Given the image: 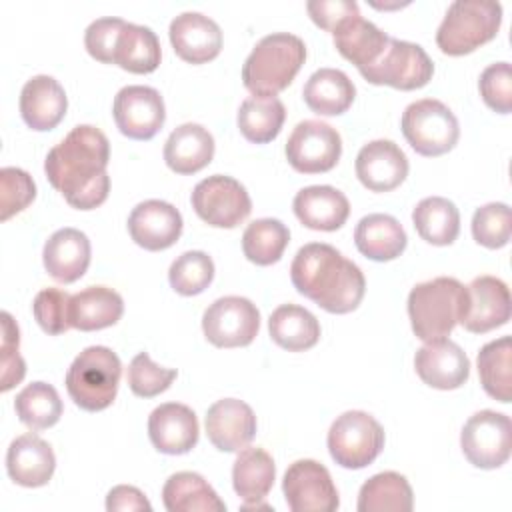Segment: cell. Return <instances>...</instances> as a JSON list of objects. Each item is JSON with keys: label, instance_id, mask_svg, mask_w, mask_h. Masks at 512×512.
<instances>
[{"label": "cell", "instance_id": "cell-17", "mask_svg": "<svg viewBox=\"0 0 512 512\" xmlns=\"http://www.w3.org/2000/svg\"><path fill=\"white\" fill-rule=\"evenodd\" d=\"M182 214L164 200H144L128 216L130 238L144 250H166L182 234Z\"/></svg>", "mask_w": 512, "mask_h": 512}, {"label": "cell", "instance_id": "cell-35", "mask_svg": "<svg viewBox=\"0 0 512 512\" xmlns=\"http://www.w3.org/2000/svg\"><path fill=\"white\" fill-rule=\"evenodd\" d=\"M276 478L272 456L264 448H242L232 466V484L244 504H254L266 498Z\"/></svg>", "mask_w": 512, "mask_h": 512}, {"label": "cell", "instance_id": "cell-11", "mask_svg": "<svg viewBox=\"0 0 512 512\" xmlns=\"http://www.w3.org/2000/svg\"><path fill=\"white\" fill-rule=\"evenodd\" d=\"M200 220L214 228H236L252 212L246 188L232 176L214 174L200 180L190 196Z\"/></svg>", "mask_w": 512, "mask_h": 512}, {"label": "cell", "instance_id": "cell-38", "mask_svg": "<svg viewBox=\"0 0 512 512\" xmlns=\"http://www.w3.org/2000/svg\"><path fill=\"white\" fill-rule=\"evenodd\" d=\"M286 120V108L278 96H248L238 108V128L248 142L274 140Z\"/></svg>", "mask_w": 512, "mask_h": 512}, {"label": "cell", "instance_id": "cell-50", "mask_svg": "<svg viewBox=\"0 0 512 512\" xmlns=\"http://www.w3.org/2000/svg\"><path fill=\"white\" fill-rule=\"evenodd\" d=\"M306 10L312 22L328 32H332L336 24H340L344 18L360 14L358 4L354 0H310L306 4Z\"/></svg>", "mask_w": 512, "mask_h": 512}, {"label": "cell", "instance_id": "cell-42", "mask_svg": "<svg viewBox=\"0 0 512 512\" xmlns=\"http://www.w3.org/2000/svg\"><path fill=\"white\" fill-rule=\"evenodd\" d=\"M214 278V262L202 250H188L180 254L168 270V282L174 292L182 296H196L204 292Z\"/></svg>", "mask_w": 512, "mask_h": 512}, {"label": "cell", "instance_id": "cell-28", "mask_svg": "<svg viewBox=\"0 0 512 512\" xmlns=\"http://www.w3.org/2000/svg\"><path fill=\"white\" fill-rule=\"evenodd\" d=\"M214 148V138L204 126L186 122L170 132L164 144V162L176 174H194L212 162Z\"/></svg>", "mask_w": 512, "mask_h": 512}, {"label": "cell", "instance_id": "cell-22", "mask_svg": "<svg viewBox=\"0 0 512 512\" xmlns=\"http://www.w3.org/2000/svg\"><path fill=\"white\" fill-rule=\"evenodd\" d=\"M168 36L174 52L190 64L210 62L222 50L220 26L200 12L178 14L170 22Z\"/></svg>", "mask_w": 512, "mask_h": 512}, {"label": "cell", "instance_id": "cell-3", "mask_svg": "<svg viewBox=\"0 0 512 512\" xmlns=\"http://www.w3.org/2000/svg\"><path fill=\"white\" fill-rule=\"evenodd\" d=\"M306 60L304 40L274 32L256 42L242 66V82L254 96H276L286 90Z\"/></svg>", "mask_w": 512, "mask_h": 512}, {"label": "cell", "instance_id": "cell-29", "mask_svg": "<svg viewBox=\"0 0 512 512\" xmlns=\"http://www.w3.org/2000/svg\"><path fill=\"white\" fill-rule=\"evenodd\" d=\"M124 314L122 296L108 286H88L70 296V326L82 332H94L114 326Z\"/></svg>", "mask_w": 512, "mask_h": 512}, {"label": "cell", "instance_id": "cell-5", "mask_svg": "<svg viewBox=\"0 0 512 512\" xmlns=\"http://www.w3.org/2000/svg\"><path fill=\"white\" fill-rule=\"evenodd\" d=\"M122 364L108 346H88L66 372V390L76 406L86 412L108 408L118 392Z\"/></svg>", "mask_w": 512, "mask_h": 512}, {"label": "cell", "instance_id": "cell-14", "mask_svg": "<svg viewBox=\"0 0 512 512\" xmlns=\"http://www.w3.org/2000/svg\"><path fill=\"white\" fill-rule=\"evenodd\" d=\"M282 492L292 512H334L340 506L338 490L328 468L310 458L296 460L288 466Z\"/></svg>", "mask_w": 512, "mask_h": 512}, {"label": "cell", "instance_id": "cell-2", "mask_svg": "<svg viewBox=\"0 0 512 512\" xmlns=\"http://www.w3.org/2000/svg\"><path fill=\"white\" fill-rule=\"evenodd\" d=\"M294 288L330 314L358 308L366 292L362 270L324 242L304 244L290 266Z\"/></svg>", "mask_w": 512, "mask_h": 512}, {"label": "cell", "instance_id": "cell-39", "mask_svg": "<svg viewBox=\"0 0 512 512\" xmlns=\"http://www.w3.org/2000/svg\"><path fill=\"white\" fill-rule=\"evenodd\" d=\"M478 376L488 396L508 404L512 398V340L502 336L478 352Z\"/></svg>", "mask_w": 512, "mask_h": 512}, {"label": "cell", "instance_id": "cell-48", "mask_svg": "<svg viewBox=\"0 0 512 512\" xmlns=\"http://www.w3.org/2000/svg\"><path fill=\"white\" fill-rule=\"evenodd\" d=\"M20 332L14 318L8 312H2V384L0 390L8 392L14 388L26 374V362L18 354Z\"/></svg>", "mask_w": 512, "mask_h": 512}, {"label": "cell", "instance_id": "cell-37", "mask_svg": "<svg viewBox=\"0 0 512 512\" xmlns=\"http://www.w3.org/2000/svg\"><path fill=\"white\" fill-rule=\"evenodd\" d=\"M358 512H410L414 494L408 480L398 472H380L368 478L358 492Z\"/></svg>", "mask_w": 512, "mask_h": 512}, {"label": "cell", "instance_id": "cell-8", "mask_svg": "<svg viewBox=\"0 0 512 512\" xmlns=\"http://www.w3.org/2000/svg\"><path fill=\"white\" fill-rule=\"evenodd\" d=\"M326 442L336 464L360 470L380 456L384 448V428L372 414L348 410L332 422Z\"/></svg>", "mask_w": 512, "mask_h": 512}, {"label": "cell", "instance_id": "cell-20", "mask_svg": "<svg viewBox=\"0 0 512 512\" xmlns=\"http://www.w3.org/2000/svg\"><path fill=\"white\" fill-rule=\"evenodd\" d=\"M408 158L392 140H372L356 156V176L372 192H390L408 176Z\"/></svg>", "mask_w": 512, "mask_h": 512}, {"label": "cell", "instance_id": "cell-46", "mask_svg": "<svg viewBox=\"0 0 512 512\" xmlns=\"http://www.w3.org/2000/svg\"><path fill=\"white\" fill-rule=\"evenodd\" d=\"M68 308H70V294L54 286L42 288L36 294L32 304V312L38 326L52 336L64 334L68 328H72L68 320Z\"/></svg>", "mask_w": 512, "mask_h": 512}, {"label": "cell", "instance_id": "cell-36", "mask_svg": "<svg viewBox=\"0 0 512 512\" xmlns=\"http://www.w3.org/2000/svg\"><path fill=\"white\" fill-rule=\"evenodd\" d=\"M412 222L418 236L434 246L452 244L460 232V212L452 200L442 196L422 198L412 210Z\"/></svg>", "mask_w": 512, "mask_h": 512}, {"label": "cell", "instance_id": "cell-19", "mask_svg": "<svg viewBox=\"0 0 512 512\" xmlns=\"http://www.w3.org/2000/svg\"><path fill=\"white\" fill-rule=\"evenodd\" d=\"M198 418L194 410L180 402H164L148 416V436L162 454H186L198 444Z\"/></svg>", "mask_w": 512, "mask_h": 512}, {"label": "cell", "instance_id": "cell-30", "mask_svg": "<svg viewBox=\"0 0 512 512\" xmlns=\"http://www.w3.org/2000/svg\"><path fill=\"white\" fill-rule=\"evenodd\" d=\"M354 242L362 256L374 262H388L406 250L408 236L394 216L376 212L360 218L354 230Z\"/></svg>", "mask_w": 512, "mask_h": 512}, {"label": "cell", "instance_id": "cell-12", "mask_svg": "<svg viewBox=\"0 0 512 512\" xmlns=\"http://www.w3.org/2000/svg\"><path fill=\"white\" fill-rule=\"evenodd\" d=\"M260 330V312L244 296H222L202 316L206 340L218 348L248 346Z\"/></svg>", "mask_w": 512, "mask_h": 512}, {"label": "cell", "instance_id": "cell-24", "mask_svg": "<svg viewBox=\"0 0 512 512\" xmlns=\"http://www.w3.org/2000/svg\"><path fill=\"white\" fill-rule=\"evenodd\" d=\"M90 256L92 248L88 236L70 226L56 230L42 250L46 272L62 284H72L82 278L90 266Z\"/></svg>", "mask_w": 512, "mask_h": 512}, {"label": "cell", "instance_id": "cell-32", "mask_svg": "<svg viewBox=\"0 0 512 512\" xmlns=\"http://www.w3.org/2000/svg\"><path fill=\"white\" fill-rule=\"evenodd\" d=\"M270 338L288 352H304L320 340V322L298 304H282L268 318Z\"/></svg>", "mask_w": 512, "mask_h": 512}, {"label": "cell", "instance_id": "cell-44", "mask_svg": "<svg viewBox=\"0 0 512 512\" xmlns=\"http://www.w3.org/2000/svg\"><path fill=\"white\" fill-rule=\"evenodd\" d=\"M176 376L178 372L174 368H164L152 362L148 352H138L132 358L126 374L130 390L140 398H154L168 390Z\"/></svg>", "mask_w": 512, "mask_h": 512}, {"label": "cell", "instance_id": "cell-10", "mask_svg": "<svg viewBox=\"0 0 512 512\" xmlns=\"http://www.w3.org/2000/svg\"><path fill=\"white\" fill-rule=\"evenodd\" d=\"M460 448L472 466L484 470L500 468L512 452L510 416L496 410L472 414L460 432Z\"/></svg>", "mask_w": 512, "mask_h": 512}, {"label": "cell", "instance_id": "cell-31", "mask_svg": "<svg viewBox=\"0 0 512 512\" xmlns=\"http://www.w3.org/2000/svg\"><path fill=\"white\" fill-rule=\"evenodd\" d=\"M302 98L312 112L320 116H338L352 106L356 86L342 70L320 68L306 80Z\"/></svg>", "mask_w": 512, "mask_h": 512}, {"label": "cell", "instance_id": "cell-47", "mask_svg": "<svg viewBox=\"0 0 512 512\" xmlns=\"http://www.w3.org/2000/svg\"><path fill=\"white\" fill-rule=\"evenodd\" d=\"M480 96L488 108L498 114L512 110V68L508 62H494L486 66L478 80Z\"/></svg>", "mask_w": 512, "mask_h": 512}, {"label": "cell", "instance_id": "cell-15", "mask_svg": "<svg viewBox=\"0 0 512 512\" xmlns=\"http://www.w3.org/2000/svg\"><path fill=\"white\" fill-rule=\"evenodd\" d=\"M112 116L124 136L132 140H150L162 130L166 108L156 88L132 84L120 88L114 96Z\"/></svg>", "mask_w": 512, "mask_h": 512}, {"label": "cell", "instance_id": "cell-23", "mask_svg": "<svg viewBox=\"0 0 512 512\" xmlns=\"http://www.w3.org/2000/svg\"><path fill=\"white\" fill-rule=\"evenodd\" d=\"M68 98L60 82L48 74L32 76L20 92V114L28 128L44 132L56 128L66 116Z\"/></svg>", "mask_w": 512, "mask_h": 512}, {"label": "cell", "instance_id": "cell-27", "mask_svg": "<svg viewBox=\"0 0 512 512\" xmlns=\"http://www.w3.org/2000/svg\"><path fill=\"white\" fill-rule=\"evenodd\" d=\"M332 40L336 50L358 70H362L372 66L382 56L390 36L374 22L362 18L360 14H352L336 24L332 30Z\"/></svg>", "mask_w": 512, "mask_h": 512}, {"label": "cell", "instance_id": "cell-13", "mask_svg": "<svg viewBox=\"0 0 512 512\" xmlns=\"http://www.w3.org/2000/svg\"><path fill=\"white\" fill-rule=\"evenodd\" d=\"M342 154V138L322 120H302L286 142V158L296 172L320 174L332 170Z\"/></svg>", "mask_w": 512, "mask_h": 512}, {"label": "cell", "instance_id": "cell-45", "mask_svg": "<svg viewBox=\"0 0 512 512\" xmlns=\"http://www.w3.org/2000/svg\"><path fill=\"white\" fill-rule=\"evenodd\" d=\"M36 198V184L32 176L16 166H4L0 170V220L6 222L14 214L22 212Z\"/></svg>", "mask_w": 512, "mask_h": 512}, {"label": "cell", "instance_id": "cell-43", "mask_svg": "<svg viewBox=\"0 0 512 512\" xmlns=\"http://www.w3.org/2000/svg\"><path fill=\"white\" fill-rule=\"evenodd\" d=\"M512 234V214L508 204L490 202L480 206L472 216V236L478 244L496 250L508 244Z\"/></svg>", "mask_w": 512, "mask_h": 512}, {"label": "cell", "instance_id": "cell-41", "mask_svg": "<svg viewBox=\"0 0 512 512\" xmlns=\"http://www.w3.org/2000/svg\"><path fill=\"white\" fill-rule=\"evenodd\" d=\"M16 416L30 430H44L54 426L62 416V400L56 388L48 382H32L16 394Z\"/></svg>", "mask_w": 512, "mask_h": 512}, {"label": "cell", "instance_id": "cell-33", "mask_svg": "<svg viewBox=\"0 0 512 512\" xmlns=\"http://www.w3.org/2000/svg\"><path fill=\"white\" fill-rule=\"evenodd\" d=\"M168 512H224L226 504L216 490L196 472H176L162 488Z\"/></svg>", "mask_w": 512, "mask_h": 512}, {"label": "cell", "instance_id": "cell-6", "mask_svg": "<svg viewBox=\"0 0 512 512\" xmlns=\"http://www.w3.org/2000/svg\"><path fill=\"white\" fill-rule=\"evenodd\" d=\"M502 24V6L490 0H456L448 6L436 44L448 56H464L496 38Z\"/></svg>", "mask_w": 512, "mask_h": 512}, {"label": "cell", "instance_id": "cell-25", "mask_svg": "<svg viewBox=\"0 0 512 512\" xmlns=\"http://www.w3.org/2000/svg\"><path fill=\"white\" fill-rule=\"evenodd\" d=\"M56 468L52 446L40 436L28 432L14 438L6 452L8 476L26 488H38L50 482Z\"/></svg>", "mask_w": 512, "mask_h": 512}, {"label": "cell", "instance_id": "cell-21", "mask_svg": "<svg viewBox=\"0 0 512 512\" xmlns=\"http://www.w3.org/2000/svg\"><path fill=\"white\" fill-rule=\"evenodd\" d=\"M206 434L220 452H238L256 434V414L244 400L222 398L206 412Z\"/></svg>", "mask_w": 512, "mask_h": 512}, {"label": "cell", "instance_id": "cell-18", "mask_svg": "<svg viewBox=\"0 0 512 512\" xmlns=\"http://www.w3.org/2000/svg\"><path fill=\"white\" fill-rule=\"evenodd\" d=\"M414 368L424 384L438 390L460 388L470 376L466 352L448 338H438L418 348Z\"/></svg>", "mask_w": 512, "mask_h": 512}, {"label": "cell", "instance_id": "cell-9", "mask_svg": "<svg viewBox=\"0 0 512 512\" xmlns=\"http://www.w3.org/2000/svg\"><path fill=\"white\" fill-rule=\"evenodd\" d=\"M358 72L366 82L376 86L386 84L396 90H416L432 80L434 64L420 44L390 38L382 56Z\"/></svg>", "mask_w": 512, "mask_h": 512}, {"label": "cell", "instance_id": "cell-1", "mask_svg": "<svg viewBox=\"0 0 512 512\" xmlns=\"http://www.w3.org/2000/svg\"><path fill=\"white\" fill-rule=\"evenodd\" d=\"M110 142L106 134L90 124L74 126L46 156L44 172L52 188L78 210L100 206L110 192L106 172Z\"/></svg>", "mask_w": 512, "mask_h": 512}, {"label": "cell", "instance_id": "cell-7", "mask_svg": "<svg viewBox=\"0 0 512 512\" xmlns=\"http://www.w3.org/2000/svg\"><path fill=\"white\" fill-rule=\"evenodd\" d=\"M400 128L414 152L430 158L450 152L460 138L458 118L436 98H422L408 104L402 112Z\"/></svg>", "mask_w": 512, "mask_h": 512}, {"label": "cell", "instance_id": "cell-51", "mask_svg": "<svg viewBox=\"0 0 512 512\" xmlns=\"http://www.w3.org/2000/svg\"><path fill=\"white\" fill-rule=\"evenodd\" d=\"M106 510L108 512H136V510H146L150 512L152 506L144 492H140L136 486H114L108 496H106Z\"/></svg>", "mask_w": 512, "mask_h": 512}, {"label": "cell", "instance_id": "cell-4", "mask_svg": "<svg viewBox=\"0 0 512 512\" xmlns=\"http://www.w3.org/2000/svg\"><path fill=\"white\" fill-rule=\"evenodd\" d=\"M466 286L450 276L416 284L408 294V316L416 338L432 342L446 338L466 312Z\"/></svg>", "mask_w": 512, "mask_h": 512}, {"label": "cell", "instance_id": "cell-26", "mask_svg": "<svg viewBox=\"0 0 512 512\" xmlns=\"http://www.w3.org/2000/svg\"><path fill=\"white\" fill-rule=\"evenodd\" d=\"M296 218L310 230L334 232L344 226L350 216V202L334 186L316 184L296 192L292 202Z\"/></svg>", "mask_w": 512, "mask_h": 512}, {"label": "cell", "instance_id": "cell-40", "mask_svg": "<svg viewBox=\"0 0 512 512\" xmlns=\"http://www.w3.org/2000/svg\"><path fill=\"white\" fill-rule=\"evenodd\" d=\"M290 242V230L276 218H258L250 222L242 234L244 256L258 264L270 266L278 262Z\"/></svg>", "mask_w": 512, "mask_h": 512}, {"label": "cell", "instance_id": "cell-16", "mask_svg": "<svg viewBox=\"0 0 512 512\" xmlns=\"http://www.w3.org/2000/svg\"><path fill=\"white\" fill-rule=\"evenodd\" d=\"M468 302L460 324L474 334H484L510 320V290L504 280L484 274L466 286Z\"/></svg>", "mask_w": 512, "mask_h": 512}, {"label": "cell", "instance_id": "cell-34", "mask_svg": "<svg viewBox=\"0 0 512 512\" xmlns=\"http://www.w3.org/2000/svg\"><path fill=\"white\" fill-rule=\"evenodd\" d=\"M160 58L162 52L156 32L142 24L124 22L116 40L112 64L132 74H150L158 68Z\"/></svg>", "mask_w": 512, "mask_h": 512}, {"label": "cell", "instance_id": "cell-49", "mask_svg": "<svg viewBox=\"0 0 512 512\" xmlns=\"http://www.w3.org/2000/svg\"><path fill=\"white\" fill-rule=\"evenodd\" d=\"M126 20L116 16H104L90 22V26L84 32V46L92 58L104 64L114 62V48L118 34L122 30Z\"/></svg>", "mask_w": 512, "mask_h": 512}]
</instances>
